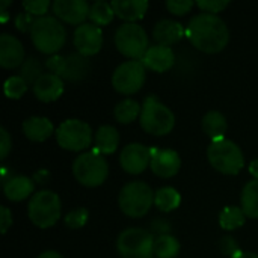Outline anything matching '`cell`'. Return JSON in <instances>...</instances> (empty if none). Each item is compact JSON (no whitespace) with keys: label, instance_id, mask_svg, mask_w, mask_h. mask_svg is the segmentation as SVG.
Returning <instances> with one entry per match:
<instances>
[{"label":"cell","instance_id":"obj_1","mask_svg":"<svg viewBox=\"0 0 258 258\" xmlns=\"http://www.w3.org/2000/svg\"><path fill=\"white\" fill-rule=\"evenodd\" d=\"M186 36L200 51L219 53L227 47L230 41V30L221 17L200 12L189 20Z\"/></svg>","mask_w":258,"mask_h":258},{"label":"cell","instance_id":"obj_2","mask_svg":"<svg viewBox=\"0 0 258 258\" xmlns=\"http://www.w3.org/2000/svg\"><path fill=\"white\" fill-rule=\"evenodd\" d=\"M30 38L33 45L45 54H57L67 41V30L60 20L51 15L38 17L32 26Z\"/></svg>","mask_w":258,"mask_h":258},{"label":"cell","instance_id":"obj_3","mask_svg":"<svg viewBox=\"0 0 258 258\" xmlns=\"http://www.w3.org/2000/svg\"><path fill=\"white\" fill-rule=\"evenodd\" d=\"M139 122L147 133L154 136H165L172 132L175 125V115L157 97L148 95L142 103Z\"/></svg>","mask_w":258,"mask_h":258},{"label":"cell","instance_id":"obj_4","mask_svg":"<svg viewBox=\"0 0 258 258\" xmlns=\"http://www.w3.org/2000/svg\"><path fill=\"white\" fill-rule=\"evenodd\" d=\"M73 175L85 187L101 186L109 175L107 160L95 150L80 153L73 162Z\"/></svg>","mask_w":258,"mask_h":258},{"label":"cell","instance_id":"obj_5","mask_svg":"<svg viewBox=\"0 0 258 258\" xmlns=\"http://www.w3.org/2000/svg\"><path fill=\"white\" fill-rule=\"evenodd\" d=\"M62 213V203L56 192L44 189L32 195L29 206H27V215L33 225L38 228H50L53 227Z\"/></svg>","mask_w":258,"mask_h":258},{"label":"cell","instance_id":"obj_6","mask_svg":"<svg viewBox=\"0 0 258 258\" xmlns=\"http://www.w3.org/2000/svg\"><path fill=\"white\" fill-rule=\"evenodd\" d=\"M153 189L144 181H128L118 195V206L128 218H142L154 204Z\"/></svg>","mask_w":258,"mask_h":258},{"label":"cell","instance_id":"obj_7","mask_svg":"<svg viewBox=\"0 0 258 258\" xmlns=\"http://www.w3.org/2000/svg\"><path fill=\"white\" fill-rule=\"evenodd\" d=\"M207 157L210 165L225 175H237L245 165L240 147L227 138L213 141L207 148Z\"/></svg>","mask_w":258,"mask_h":258},{"label":"cell","instance_id":"obj_8","mask_svg":"<svg viewBox=\"0 0 258 258\" xmlns=\"http://www.w3.org/2000/svg\"><path fill=\"white\" fill-rule=\"evenodd\" d=\"M115 45L118 51L130 60H141L147 53L148 35L138 23H122L115 32Z\"/></svg>","mask_w":258,"mask_h":258},{"label":"cell","instance_id":"obj_9","mask_svg":"<svg viewBox=\"0 0 258 258\" xmlns=\"http://www.w3.org/2000/svg\"><path fill=\"white\" fill-rule=\"evenodd\" d=\"M154 239L144 228H127L116 239V251L121 258H153Z\"/></svg>","mask_w":258,"mask_h":258},{"label":"cell","instance_id":"obj_10","mask_svg":"<svg viewBox=\"0 0 258 258\" xmlns=\"http://www.w3.org/2000/svg\"><path fill=\"white\" fill-rule=\"evenodd\" d=\"M54 135L59 147L68 151H83L91 147L95 138L91 125L77 118H70L60 122Z\"/></svg>","mask_w":258,"mask_h":258},{"label":"cell","instance_id":"obj_11","mask_svg":"<svg viewBox=\"0 0 258 258\" xmlns=\"http://www.w3.org/2000/svg\"><path fill=\"white\" fill-rule=\"evenodd\" d=\"M145 65L141 60H125L119 63L112 74L113 88L124 95L138 92L145 83Z\"/></svg>","mask_w":258,"mask_h":258},{"label":"cell","instance_id":"obj_12","mask_svg":"<svg viewBox=\"0 0 258 258\" xmlns=\"http://www.w3.org/2000/svg\"><path fill=\"white\" fill-rule=\"evenodd\" d=\"M73 42L77 53L86 57L97 54L103 47V30L94 23H83L76 27Z\"/></svg>","mask_w":258,"mask_h":258},{"label":"cell","instance_id":"obj_13","mask_svg":"<svg viewBox=\"0 0 258 258\" xmlns=\"http://www.w3.org/2000/svg\"><path fill=\"white\" fill-rule=\"evenodd\" d=\"M151 162V148L144 144L133 142L125 145L119 154V165L128 174H141L144 172Z\"/></svg>","mask_w":258,"mask_h":258},{"label":"cell","instance_id":"obj_14","mask_svg":"<svg viewBox=\"0 0 258 258\" xmlns=\"http://www.w3.org/2000/svg\"><path fill=\"white\" fill-rule=\"evenodd\" d=\"M151 171L160 178L174 177L181 168V157L175 150L169 148H151Z\"/></svg>","mask_w":258,"mask_h":258},{"label":"cell","instance_id":"obj_15","mask_svg":"<svg viewBox=\"0 0 258 258\" xmlns=\"http://www.w3.org/2000/svg\"><path fill=\"white\" fill-rule=\"evenodd\" d=\"M91 5L86 0H54L53 12L57 18L70 24H83L89 18Z\"/></svg>","mask_w":258,"mask_h":258},{"label":"cell","instance_id":"obj_16","mask_svg":"<svg viewBox=\"0 0 258 258\" xmlns=\"http://www.w3.org/2000/svg\"><path fill=\"white\" fill-rule=\"evenodd\" d=\"M141 62L145 65V68L156 71V73H165L168 70H171L175 63V53L172 51L171 47L166 45H151L147 53L144 54V57L141 59Z\"/></svg>","mask_w":258,"mask_h":258},{"label":"cell","instance_id":"obj_17","mask_svg":"<svg viewBox=\"0 0 258 258\" xmlns=\"http://www.w3.org/2000/svg\"><path fill=\"white\" fill-rule=\"evenodd\" d=\"M63 89H65V86H63L62 77H59L53 73H44L32 86L35 97L44 103L56 101L63 94Z\"/></svg>","mask_w":258,"mask_h":258},{"label":"cell","instance_id":"obj_18","mask_svg":"<svg viewBox=\"0 0 258 258\" xmlns=\"http://www.w3.org/2000/svg\"><path fill=\"white\" fill-rule=\"evenodd\" d=\"M24 62V47L21 41L9 33L0 35V65L3 68H15Z\"/></svg>","mask_w":258,"mask_h":258},{"label":"cell","instance_id":"obj_19","mask_svg":"<svg viewBox=\"0 0 258 258\" xmlns=\"http://www.w3.org/2000/svg\"><path fill=\"white\" fill-rule=\"evenodd\" d=\"M184 33L186 30L181 26V23L175 20H169V18L159 20L153 27V36L156 42L160 45H166V47H171L172 44L178 42L184 36Z\"/></svg>","mask_w":258,"mask_h":258},{"label":"cell","instance_id":"obj_20","mask_svg":"<svg viewBox=\"0 0 258 258\" xmlns=\"http://www.w3.org/2000/svg\"><path fill=\"white\" fill-rule=\"evenodd\" d=\"M89 70H91V65L86 56L80 53H73V54L63 56L59 77L71 80V82H79L88 76Z\"/></svg>","mask_w":258,"mask_h":258},{"label":"cell","instance_id":"obj_21","mask_svg":"<svg viewBox=\"0 0 258 258\" xmlns=\"http://www.w3.org/2000/svg\"><path fill=\"white\" fill-rule=\"evenodd\" d=\"M35 190V181L26 175H11L3 181V194L9 201H23Z\"/></svg>","mask_w":258,"mask_h":258},{"label":"cell","instance_id":"obj_22","mask_svg":"<svg viewBox=\"0 0 258 258\" xmlns=\"http://www.w3.org/2000/svg\"><path fill=\"white\" fill-rule=\"evenodd\" d=\"M23 133L29 141L44 142L56 133L53 122L45 116H29L23 121Z\"/></svg>","mask_w":258,"mask_h":258},{"label":"cell","instance_id":"obj_23","mask_svg":"<svg viewBox=\"0 0 258 258\" xmlns=\"http://www.w3.org/2000/svg\"><path fill=\"white\" fill-rule=\"evenodd\" d=\"M110 5L115 15L124 20V23H136L147 14L150 6L147 0H113Z\"/></svg>","mask_w":258,"mask_h":258},{"label":"cell","instance_id":"obj_24","mask_svg":"<svg viewBox=\"0 0 258 258\" xmlns=\"http://www.w3.org/2000/svg\"><path fill=\"white\" fill-rule=\"evenodd\" d=\"M119 145V132L116 127L104 124L100 125L94 138V150L103 156L113 154Z\"/></svg>","mask_w":258,"mask_h":258},{"label":"cell","instance_id":"obj_25","mask_svg":"<svg viewBox=\"0 0 258 258\" xmlns=\"http://www.w3.org/2000/svg\"><path fill=\"white\" fill-rule=\"evenodd\" d=\"M201 125H203V132L212 139V142L218 139H224L227 128H228L227 118L219 110H209L203 116Z\"/></svg>","mask_w":258,"mask_h":258},{"label":"cell","instance_id":"obj_26","mask_svg":"<svg viewBox=\"0 0 258 258\" xmlns=\"http://www.w3.org/2000/svg\"><path fill=\"white\" fill-rule=\"evenodd\" d=\"M240 207L246 218L258 219V180L248 181L240 194Z\"/></svg>","mask_w":258,"mask_h":258},{"label":"cell","instance_id":"obj_27","mask_svg":"<svg viewBox=\"0 0 258 258\" xmlns=\"http://www.w3.org/2000/svg\"><path fill=\"white\" fill-rule=\"evenodd\" d=\"M181 204V195L177 189L171 187V186H165L157 189L156 195H154V206L163 212V213H169L175 209H178Z\"/></svg>","mask_w":258,"mask_h":258},{"label":"cell","instance_id":"obj_28","mask_svg":"<svg viewBox=\"0 0 258 258\" xmlns=\"http://www.w3.org/2000/svg\"><path fill=\"white\" fill-rule=\"evenodd\" d=\"M142 112V106L133 100V98H124L119 103H116L115 109H113V115L115 119L121 124H130L133 122L136 118L141 116Z\"/></svg>","mask_w":258,"mask_h":258},{"label":"cell","instance_id":"obj_29","mask_svg":"<svg viewBox=\"0 0 258 258\" xmlns=\"http://www.w3.org/2000/svg\"><path fill=\"white\" fill-rule=\"evenodd\" d=\"M246 221V215L243 213L242 207L237 206H227L219 213V225L221 228L231 231L240 228Z\"/></svg>","mask_w":258,"mask_h":258},{"label":"cell","instance_id":"obj_30","mask_svg":"<svg viewBox=\"0 0 258 258\" xmlns=\"http://www.w3.org/2000/svg\"><path fill=\"white\" fill-rule=\"evenodd\" d=\"M180 252V242L171 234H160L154 239V257L175 258Z\"/></svg>","mask_w":258,"mask_h":258},{"label":"cell","instance_id":"obj_31","mask_svg":"<svg viewBox=\"0 0 258 258\" xmlns=\"http://www.w3.org/2000/svg\"><path fill=\"white\" fill-rule=\"evenodd\" d=\"M115 17V11L112 8V5L109 2L104 0H95L91 5V11H89V20L91 23H94L95 26L101 27L109 24Z\"/></svg>","mask_w":258,"mask_h":258},{"label":"cell","instance_id":"obj_32","mask_svg":"<svg viewBox=\"0 0 258 258\" xmlns=\"http://www.w3.org/2000/svg\"><path fill=\"white\" fill-rule=\"evenodd\" d=\"M27 82L21 77V76H11L5 80L3 89H5V95L8 98H14L18 100L24 95V92L27 91Z\"/></svg>","mask_w":258,"mask_h":258},{"label":"cell","instance_id":"obj_33","mask_svg":"<svg viewBox=\"0 0 258 258\" xmlns=\"http://www.w3.org/2000/svg\"><path fill=\"white\" fill-rule=\"evenodd\" d=\"M42 65L38 59L35 57H30L27 60L23 62L21 65V70H20V76L27 82V85H32L42 76Z\"/></svg>","mask_w":258,"mask_h":258},{"label":"cell","instance_id":"obj_34","mask_svg":"<svg viewBox=\"0 0 258 258\" xmlns=\"http://www.w3.org/2000/svg\"><path fill=\"white\" fill-rule=\"evenodd\" d=\"M89 213L85 207H77L74 210H71L70 213H67V216L63 218L65 225L71 230H79L82 227H85V224L88 222Z\"/></svg>","mask_w":258,"mask_h":258},{"label":"cell","instance_id":"obj_35","mask_svg":"<svg viewBox=\"0 0 258 258\" xmlns=\"http://www.w3.org/2000/svg\"><path fill=\"white\" fill-rule=\"evenodd\" d=\"M50 6L48 0H24L23 2V8L26 12H29L30 15H36L38 17H44L47 9Z\"/></svg>","mask_w":258,"mask_h":258},{"label":"cell","instance_id":"obj_36","mask_svg":"<svg viewBox=\"0 0 258 258\" xmlns=\"http://www.w3.org/2000/svg\"><path fill=\"white\" fill-rule=\"evenodd\" d=\"M228 5H230L228 0H200V2H197V6L203 12L215 14V15H218V12L224 11Z\"/></svg>","mask_w":258,"mask_h":258},{"label":"cell","instance_id":"obj_37","mask_svg":"<svg viewBox=\"0 0 258 258\" xmlns=\"http://www.w3.org/2000/svg\"><path fill=\"white\" fill-rule=\"evenodd\" d=\"M194 5H197V3H194L192 0H168L166 2V8L175 15H184V14L190 12Z\"/></svg>","mask_w":258,"mask_h":258},{"label":"cell","instance_id":"obj_38","mask_svg":"<svg viewBox=\"0 0 258 258\" xmlns=\"http://www.w3.org/2000/svg\"><path fill=\"white\" fill-rule=\"evenodd\" d=\"M36 18H33V15H30L29 12H20L17 17H15V27L20 30V32H29L32 30V26L35 23Z\"/></svg>","mask_w":258,"mask_h":258},{"label":"cell","instance_id":"obj_39","mask_svg":"<svg viewBox=\"0 0 258 258\" xmlns=\"http://www.w3.org/2000/svg\"><path fill=\"white\" fill-rule=\"evenodd\" d=\"M219 246H221V251H222L224 255H228V257L231 258L240 252V248L237 246L236 240H234L233 237H230V236L224 237V239L221 240V245H219Z\"/></svg>","mask_w":258,"mask_h":258},{"label":"cell","instance_id":"obj_40","mask_svg":"<svg viewBox=\"0 0 258 258\" xmlns=\"http://www.w3.org/2000/svg\"><path fill=\"white\" fill-rule=\"evenodd\" d=\"M12 148V139L5 127L0 128V159L5 160Z\"/></svg>","mask_w":258,"mask_h":258},{"label":"cell","instance_id":"obj_41","mask_svg":"<svg viewBox=\"0 0 258 258\" xmlns=\"http://www.w3.org/2000/svg\"><path fill=\"white\" fill-rule=\"evenodd\" d=\"M11 225H12V212L6 206H2L0 207V230H2V233L5 234Z\"/></svg>","mask_w":258,"mask_h":258},{"label":"cell","instance_id":"obj_42","mask_svg":"<svg viewBox=\"0 0 258 258\" xmlns=\"http://www.w3.org/2000/svg\"><path fill=\"white\" fill-rule=\"evenodd\" d=\"M36 258H63L57 251H51V249H48V251H44L42 254H39Z\"/></svg>","mask_w":258,"mask_h":258},{"label":"cell","instance_id":"obj_43","mask_svg":"<svg viewBox=\"0 0 258 258\" xmlns=\"http://www.w3.org/2000/svg\"><path fill=\"white\" fill-rule=\"evenodd\" d=\"M249 174L254 177V180H258V159L249 163Z\"/></svg>","mask_w":258,"mask_h":258},{"label":"cell","instance_id":"obj_44","mask_svg":"<svg viewBox=\"0 0 258 258\" xmlns=\"http://www.w3.org/2000/svg\"><path fill=\"white\" fill-rule=\"evenodd\" d=\"M233 258H258V254H255V252H243V251H240L237 255H234Z\"/></svg>","mask_w":258,"mask_h":258}]
</instances>
